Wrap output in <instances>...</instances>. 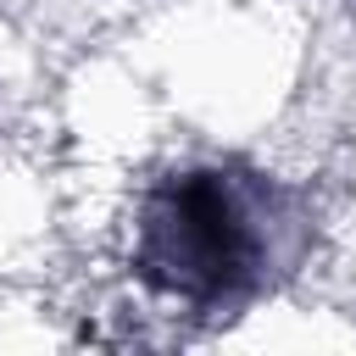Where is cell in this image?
<instances>
[{"mask_svg":"<svg viewBox=\"0 0 356 356\" xmlns=\"http://www.w3.org/2000/svg\"><path fill=\"white\" fill-rule=\"evenodd\" d=\"M295 200L239 161H184L150 178L128 222L134 278L195 317L256 300L295 256Z\"/></svg>","mask_w":356,"mask_h":356,"instance_id":"obj_1","label":"cell"}]
</instances>
